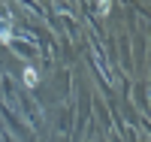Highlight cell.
<instances>
[{
    "label": "cell",
    "mask_w": 151,
    "mask_h": 142,
    "mask_svg": "<svg viewBox=\"0 0 151 142\" xmlns=\"http://www.w3.org/2000/svg\"><path fill=\"white\" fill-rule=\"evenodd\" d=\"M24 82H27V85H36V73H33V70H24Z\"/></svg>",
    "instance_id": "6da1fadb"
}]
</instances>
